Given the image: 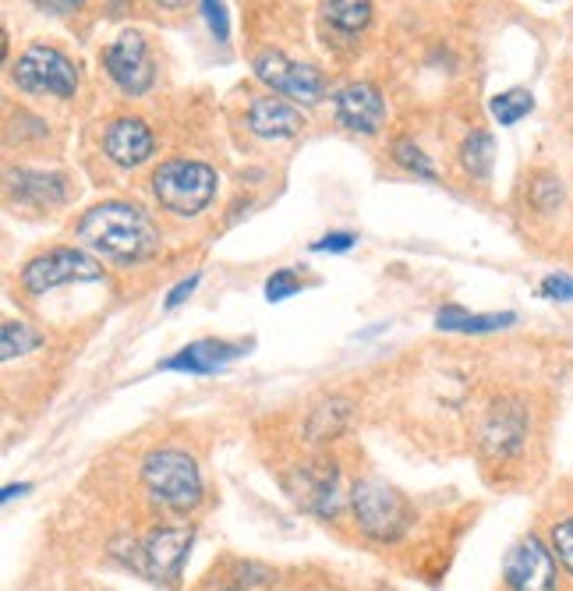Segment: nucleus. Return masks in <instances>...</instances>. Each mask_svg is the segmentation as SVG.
<instances>
[{
	"instance_id": "obj_22",
	"label": "nucleus",
	"mask_w": 573,
	"mask_h": 591,
	"mask_svg": "<svg viewBox=\"0 0 573 591\" xmlns=\"http://www.w3.org/2000/svg\"><path fill=\"white\" fill-rule=\"evenodd\" d=\"M489 110L503 128H513L534 110V97L527 89H506V92H495V97L489 100Z\"/></svg>"
},
{
	"instance_id": "obj_23",
	"label": "nucleus",
	"mask_w": 573,
	"mask_h": 591,
	"mask_svg": "<svg viewBox=\"0 0 573 591\" xmlns=\"http://www.w3.org/2000/svg\"><path fill=\"white\" fill-rule=\"evenodd\" d=\"M393 160L404 167V170H411L414 178H425V181H435V163H432V157H425V149L418 146V142H411V139H396L393 142Z\"/></svg>"
},
{
	"instance_id": "obj_10",
	"label": "nucleus",
	"mask_w": 573,
	"mask_h": 591,
	"mask_svg": "<svg viewBox=\"0 0 573 591\" xmlns=\"http://www.w3.org/2000/svg\"><path fill=\"white\" fill-rule=\"evenodd\" d=\"M503 578L510 591H556V560L539 535H524L506 552Z\"/></svg>"
},
{
	"instance_id": "obj_16",
	"label": "nucleus",
	"mask_w": 573,
	"mask_h": 591,
	"mask_svg": "<svg viewBox=\"0 0 573 591\" xmlns=\"http://www.w3.org/2000/svg\"><path fill=\"white\" fill-rule=\"evenodd\" d=\"M11 181V196L26 206L36 209H50V206H61L68 199V178L64 174H47V170H11L8 174Z\"/></svg>"
},
{
	"instance_id": "obj_8",
	"label": "nucleus",
	"mask_w": 573,
	"mask_h": 591,
	"mask_svg": "<svg viewBox=\"0 0 573 591\" xmlns=\"http://www.w3.org/2000/svg\"><path fill=\"white\" fill-rule=\"evenodd\" d=\"M103 68L110 82L118 86L124 97H145L157 82V68H152L149 43L139 32H121L118 40L103 47Z\"/></svg>"
},
{
	"instance_id": "obj_5",
	"label": "nucleus",
	"mask_w": 573,
	"mask_h": 591,
	"mask_svg": "<svg viewBox=\"0 0 573 591\" xmlns=\"http://www.w3.org/2000/svg\"><path fill=\"white\" fill-rule=\"evenodd\" d=\"M103 280V266L82 248H50L22 266V291L32 298H43L64 283H96Z\"/></svg>"
},
{
	"instance_id": "obj_7",
	"label": "nucleus",
	"mask_w": 573,
	"mask_h": 591,
	"mask_svg": "<svg viewBox=\"0 0 573 591\" xmlns=\"http://www.w3.org/2000/svg\"><path fill=\"white\" fill-rule=\"evenodd\" d=\"M252 71L262 86H270L273 92L286 100H298V103H322L326 97V79H322V71L315 64H301V61H291L286 53L280 50H262L255 53L252 61Z\"/></svg>"
},
{
	"instance_id": "obj_6",
	"label": "nucleus",
	"mask_w": 573,
	"mask_h": 591,
	"mask_svg": "<svg viewBox=\"0 0 573 591\" xmlns=\"http://www.w3.org/2000/svg\"><path fill=\"white\" fill-rule=\"evenodd\" d=\"M14 82L26 92H47V97L57 100H71L74 89H79V71H74V64L57 47L32 43L18 57Z\"/></svg>"
},
{
	"instance_id": "obj_14",
	"label": "nucleus",
	"mask_w": 573,
	"mask_h": 591,
	"mask_svg": "<svg viewBox=\"0 0 573 591\" xmlns=\"http://www.w3.org/2000/svg\"><path fill=\"white\" fill-rule=\"evenodd\" d=\"M248 131L265 142L294 139L304 131V113H301V107L286 103V100L259 97V100H252V107H248Z\"/></svg>"
},
{
	"instance_id": "obj_31",
	"label": "nucleus",
	"mask_w": 573,
	"mask_h": 591,
	"mask_svg": "<svg viewBox=\"0 0 573 591\" xmlns=\"http://www.w3.org/2000/svg\"><path fill=\"white\" fill-rule=\"evenodd\" d=\"M32 4L40 8V11H47V14H53V18H64V14L79 11L86 0H32Z\"/></svg>"
},
{
	"instance_id": "obj_21",
	"label": "nucleus",
	"mask_w": 573,
	"mask_h": 591,
	"mask_svg": "<svg viewBox=\"0 0 573 591\" xmlns=\"http://www.w3.org/2000/svg\"><path fill=\"white\" fill-rule=\"evenodd\" d=\"M36 348H43V337L36 333L29 322L22 319H8L4 327H0V358L14 361V358H26Z\"/></svg>"
},
{
	"instance_id": "obj_32",
	"label": "nucleus",
	"mask_w": 573,
	"mask_h": 591,
	"mask_svg": "<svg viewBox=\"0 0 573 591\" xmlns=\"http://www.w3.org/2000/svg\"><path fill=\"white\" fill-rule=\"evenodd\" d=\"M26 492H32L29 482H22V485H4V492H0V503H11L14 495H26Z\"/></svg>"
},
{
	"instance_id": "obj_19",
	"label": "nucleus",
	"mask_w": 573,
	"mask_h": 591,
	"mask_svg": "<svg viewBox=\"0 0 573 591\" xmlns=\"http://www.w3.org/2000/svg\"><path fill=\"white\" fill-rule=\"evenodd\" d=\"M461 163L471 178L478 181H485L492 174V163H495V139H492V131L485 128H474L471 136L464 139L461 146Z\"/></svg>"
},
{
	"instance_id": "obj_4",
	"label": "nucleus",
	"mask_w": 573,
	"mask_h": 591,
	"mask_svg": "<svg viewBox=\"0 0 573 591\" xmlns=\"http://www.w3.org/2000/svg\"><path fill=\"white\" fill-rule=\"evenodd\" d=\"M351 507H354L358 528L375 542H396L414 524L411 503L382 479H361L351 489Z\"/></svg>"
},
{
	"instance_id": "obj_12",
	"label": "nucleus",
	"mask_w": 573,
	"mask_h": 591,
	"mask_svg": "<svg viewBox=\"0 0 573 591\" xmlns=\"http://www.w3.org/2000/svg\"><path fill=\"white\" fill-rule=\"evenodd\" d=\"M248 348L234 344V340H217V337H202L191 340L188 348H181L178 354H170L167 361H160L163 372H188V375H213L223 372L231 361H238Z\"/></svg>"
},
{
	"instance_id": "obj_3",
	"label": "nucleus",
	"mask_w": 573,
	"mask_h": 591,
	"mask_svg": "<svg viewBox=\"0 0 573 591\" xmlns=\"http://www.w3.org/2000/svg\"><path fill=\"white\" fill-rule=\"evenodd\" d=\"M220 174L202 160H167L152 170V196L174 217H199L217 199Z\"/></svg>"
},
{
	"instance_id": "obj_20",
	"label": "nucleus",
	"mask_w": 573,
	"mask_h": 591,
	"mask_svg": "<svg viewBox=\"0 0 573 591\" xmlns=\"http://www.w3.org/2000/svg\"><path fill=\"white\" fill-rule=\"evenodd\" d=\"M322 18L340 32H361L372 22V0H322Z\"/></svg>"
},
{
	"instance_id": "obj_18",
	"label": "nucleus",
	"mask_w": 573,
	"mask_h": 591,
	"mask_svg": "<svg viewBox=\"0 0 573 591\" xmlns=\"http://www.w3.org/2000/svg\"><path fill=\"white\" fill-rule=\"evenodd\" d=\"M517 322V315L513 312H485V315H478V312H468L461 309V304H446V309H439L435 312V330H443V333H495V330H506Z\"/></svg>"
},
{
	"instance_id": "obj_29",
	"label": "nucleus",
	"mask_w": 573,
	"mask_h": 591,
	"mask_svg": "<svg viewBox=\"0 0 573 591\" xmlns=\"http://www.w3.org/2000/svg\"><path fill=\"white\" fill-rule=\"evenodd\" d=\"M358 244V238L351 231H333V234H322L319 241H312V252H351V248Z\"/></svg>"
},
{
	"instance_id": "obj_17",
	"label": "nucleus",
	"mask_w": 573,
	"mask_h": 591,
	"mask_svg": "<svg viewBox=\"0 0 573 591\" xmlns=\"http://www.w3.org/2000/svg\"><path fill=\"white\" fill-rule=\"evenodd\" d=\"M298 500L309 510H315L319 518H330V513H336V507H340V471L333 464L301 468Z\"/></svg>"
},
{
	"instance_id": "obj_27",
	"label": "nucleus",
	"mask_w": 573,
	"mask_h": 591,
	"mask_svg": "<svg viewBox=\"0 0 573 591\" xmlns=\"http://www.w3.org/2000/svg\"><path fill=\"white\" fill-rule=\"evenodd\" d=\"M552 552H556V560L573 574V518L552 528Z\"/></svg>"
},
{
	"instance_id": "obj_26",
	"label": "nucleus",
	"mask_w": 573,
	"mask_h": 591,
	"mask_svg": "<svg viewBox=\"0 0 573 591\" xmlns=\"http://www.w3.org/2000/svg\"><path fill=\"white\" fill-rule=\"evenodd\" d=\"M301 291V280L294 270H277L270 280H265V298H270L273 304L277 301H286V298H294Z\"/></svg>"
},
{
	"instance_id": "obj_30",
	"label": "nucleus",
	"mask_w": 573,
	"mask_h": 591,
	"mask_svg": "<svg viewBox=\"0 0 573 591\" xmlns=\"http://www.w3.org/2000/svg\"><path fill=\"white\" fill-rule=\"evenodd\" d=\"M199 280H202L199 273H191L188 280H181V283H178V288L167 294V301H163V304H167V312H174V309H181V304H184V301H188L191 294H195V288H199Z\"/></svg>"
},
{
	"instance_id": "obj_13",
	"label": "nucleus",
	"mask_w": 573,
	"mask_h": 591,
	"mask_svg": "<svg viewBox=\"0 0 573 591\" xmlns=\"http://www.w3.org/2000/svg\"><path fill=\"white\" fill-rule=\"evenodd\" d=\"M103 152L118 167H142L157 152V136L142 118H118L103 128Z\"/></svg>"
},
{
	"instance_id": "obj_2",
	"label": "nucleus",
	"mask_w": 573,
	"mask_h": 591,
	"mask_svg": "<svg viewBox=\"0 0 573 591\" xmlns=\"http://www.w3.org/2000/svg\"><path fill=\"white\" fill-rule=\"evenodd\" d=\"M142 482L149 489V495L157 503H163L174 513H191L205 495L202 485V471L195 464V457L184 450H152L142 461Z\"/></svg>"
},
{
	"instance_id": "obj_11",
	"label": "nucleus",
	"mask_w": 573,
	"mask_h": 591,
	"mask_svg": "<svg viewBox=\"0 0 573 591\" xmlns=\"http://www.w3.org/2000/svg\"><path fill=\"white\" fill-rule=\"evenodd\" d=\"M336 121L354 131V136H379V128L386 124V100H382L379 86L372 82H351L333 97Z\"/></svg>"
},
{
	"instance_id": "obj_25",
	"label": "nucleus",
	"mask_w": 573,
	"mask_h": 591,
	"mask_svg": "<svg viewBox=\"0 0 573 591\" xmlns=\"http://www.w3.org/2000/svg\"><path fill=\"white\" fill-rule=\"evenodd\" d=\"M202 14H205L209 32H213L220 43L231 40V18H227V4H223V0H202Z\"/></svg>"
},
{
	"instance_id": "obj_15",
	"label": "nucleus",
	"mask_w": 573,
	"mask_h": 591,
	"mask_svg": "<svg viewBox=\"0 0 573 591\" xmlns=\"http://www.w3.org/2000/svg\"><path fill=\"white\" fill-rule=\"evenodd\" d=\"M524 435H527L524 411L513 404H500L489 411L485 425H482V450L492 457H510L524 447Z\"/></svg>"
},
{
	"instance_id": "obj_24",
	"label": "nucleus",
	"mask_w": 573,
	"mask_h": 591,
	"mask_svg": "<svg viewBox=\"0 0 573 591\" xmlns=\"http://www.w3.org/2000/svg\"><path fill=\"white\" fill-rule=\"evenodd\" d=\"M531 202L534 209H542V213H552L560 202H563V184L560 178H552V174H539L531 181Z\"/></svg>"
},
{
	"instance_id": "obj_33",
	"label": "nucleus",
	"mask_w": 573,
	"mask_h": 591,
	"mask_svg": "<svg viewBox=\"0 0 573 591\" xmlns=\"http://www.w3.org/2000/svg\"><path fill=\"white\" fill-rule=\"evenodd\" d=\"M160 4H167V8H181L184 0H160Z\"/></svg>"
},
{
	"instance_id": "obj_1",
	"label": "nucleus",
	"mask_w": 573,
	"mask_h": 591,
	"mask_svg": "<svg viewBox=\"0 0 573 591\" xmlns=\"http://www.w3.org/2000/svg\"><path fill=\"white\" fill-rule=\"evenodd\" d=\"M74 238H79L89 252L103 256L110 262H145L160 256V231L145 209L131 202H100L92 206L82 220L74 223Z\"/></svg>"
},
{
	"instance_id": "obj_9",
	"label": "nucleus",
	"mask_w": 573,
	"mask_h": 591,
	"mask_svg": "<svg viewBox=\"0 0 573 591\" xmlns=\"http://www.w3.org/2000/svg\"><path fill=\"white\" fill-rule=\"evenodd\" d=\"M191 542H195V528H191V524L149 531V535L142 539V545H139V557H142L139 570H142V574H149L152 581L178 584Z\"/></svg>"
},
{
	"instance_id": "obj_28",
	"label": "nucleus",
	"mask_w": 573,
	"mask_h": 591,
	"mask_svg": "<svg viewBox=\"0 0 573 591\" xmlns=\"http://www.w3.org/2000/svg\"><path fill=\"white\" fill-rule=\"evenodd\" d=\"M542 298H549V301H573V277L549 273L542 280Z\"/></svg>"
}]
</instances>
